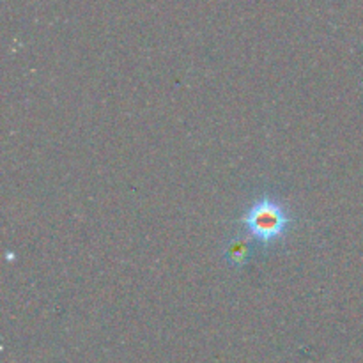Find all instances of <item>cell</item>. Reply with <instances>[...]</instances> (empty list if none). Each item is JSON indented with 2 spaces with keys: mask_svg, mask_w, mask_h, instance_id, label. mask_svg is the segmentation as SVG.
Instances as JSON below:
<instances>
[{
  "mask_svg": "<svg viewBox=\"0 0 363 363\" xmlns=\"http://www.w3.org/2000/svg\"><path fill=\"white\" fill-rule=\"evenodd\" d=\"M243 227L250 238L259 243L269 245L282 238L289 227V216L286 209L273 199L264 197L255 202L243 216Z\"/></svg>",
  "mask_w": 363,
  "mask_h": 363,
  "instance_id": "obj_1",
  "label": "cell"
},
{
  "mask_svg": "<svg viewBox=\"0 0 363 363\" xmlns=\"http://www.w3.org/2000/svg\"><path fill=\"white\" fill-rule=\"evenodd\" d=\"M227 255H229V259L234 264H245V261L250 257V248H248V245L243 240H236L227 248Z\"/></svg>",
  "mask_w": 363,
  "mask_h": 363,
  "instance_id": "obj_2",
  "label": "cell"
}]
</instances>
